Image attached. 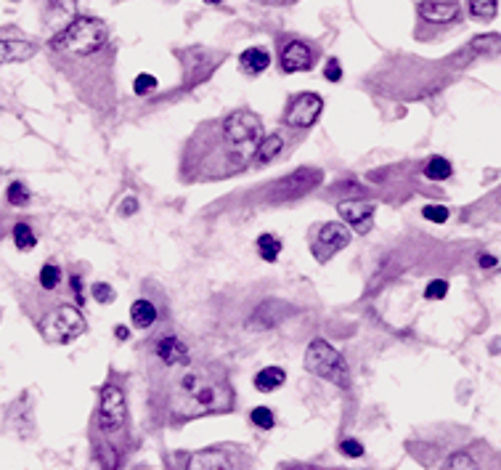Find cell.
<instances>
[{
    "label": "cell",
    "mask_w": 501,
    "mask_h": 470,
    "mask_svg": "<svg viewBox=\"0 0 501 470\" xmlns=\"http://www.w3.org/2000/svg\"><path fill=\"white\" fill-rule=\"evenodd\" d=\"M151 404L167 423H188L207 414H221L234 407V388L225 369L215 362L186 356L175 364L154 362Z\"/></svg>",
    "instance_id": "cell-1"
},
{
    "label": "cell",
    "mask_w": 501,
    "mask_h": 470,
    "mask_svg": "<svg viewBox=\"0 0 501 470\" xmlns=\"http://www.w3.org/2000/svg\"><path fill=\"white\" fill-rule=\"evenodd\" d=\"M262 139L260 117L249 109H236L215 123H201L186 143L181 176L186 181H218L252 163Z\"/></svg>",
    "instance_id": "cell-2"
},
{
    "label": "cell",
    "mask_w": 501,
    "mask_h": 470,
    "mask_svg": "<svg viewBox=\"0 0 501 470\" xmlns=\"http://www.w3.org/2000/svg\"><path fill=\"white\" fill-rule=\"evenodd\" d=\"M106 45V24L93 16H72L69 24L59 30L51 40V48L61 56H72V59H85L99 54Z\"/></svg>",
    "instance_id": "cell-3"
},
{
    "label": "cell",
    "mask_w": 501,
    "mask_h": 470,
    "mask_svg": "<svg viewBox=\"0 0 501 470\" xmlns=\"http://www.w3.org/2000/svg\"><path fill=\"white\" fill-rule=\"evenodd\" d=\"M305 369L321 380H329L340 388H350V369L345 364L337 348H332L326 340H313L305 351Z\"/></svg>",
    "instance_id": "cell-4"
},
{
    "label": "cell",
    "mask_w": 501,
    "mask_h": 470,
    "mask_svg": "<svg viewBox=\"0 0 501 470\" xmlns=\"http://www.w3.org/2000/svg\"><path fill=\"white\" fill-rule=\"evenodd\" d=\"M85 329L88 325L82 319L80 308L75 306H59L40 322V335L48 343H72Z\"/></svg>",
    "instance_id": "cell-5"
},
{
    "label": "cell",
    "mask_w": 501,
    "mask_h": 470,
    "mask_svg": "<svg viewBox=\"0 0 501 470\" xmlns=\"http://www.w3.org/2000/svg\"><path fill=\"white\" fill-rule=\"evenodd\" d=\"M127 423L125 393L117 386H103L99 393V425L106 433H120Z\"/></svg>",
    "instance_id": "cell-6"
},
{
    "label": "cell",
    "mask_w": 501,
    "mask_h": 470,
    "mask_svg": "<svg viewBox=\"0 0 501 470\" xmlns=\"http://www.w3.org/2000/svg\"><path fill=\"white\" fill-rule=\"evenodd\" d=\"M323 181V173L319 167H300L295 173H289L286 178H281L279 184L273 186V200H295V197H302L308 194L310 189Z\"/></svg>",
    "instance_id": "cell-7"
},
{
    "label": "cell",
    "mask_w": 501,
    "mask_h": 470,
    "mask_svg": "<svg viewBox=\"0 0 501 470\" xmlns=\"http://www.w3.org/2000/svg\"><path fill=\"white\" fill-rule=\"evenodd\" d=\"M350 242V231L347 226L342 224H323L316 231V239H313V255L319 263H326L332 255H337L342 247H347Z\"/></svg>",
    "instance_id": "cell-8"
},
{
    "label": "cell",
    "mask_w": 501,
    "mask_h": 470,
    "mask_svg": "<svg viewBox=\"0 0 501 470\" xmlns=\"http://www.w3.org/2000/svg\"><path fill=\"white\" fill-rule=\"evenodd\" d=\"M321 109H323V99L319 93H300L295 96L286 115H284V125H292V128H310V125L319 120Z\"/></svg>",
    "instance_id": "cell-9"
},
{
    "label": "cell",
    "mask_w": 501,
    "mask_h": 470,
    "mask_svg": "<svg viewBox=\"0 0 501 470\" xmlns=\"http://www.w3.org/2000/svg\"><path fill=\"white\" fill-rule=\"evenodd\" d=\"M417 11H419L421 21L435 24V27H451L461 21L459 0H421Z\"/></svg>",
    "instance_id": "cell-10"
},
{
    "label": "cell",
    "mask_w": 501,
    "mask_h": 470,
    "mask_svg": "<svg viewBox=\"0 0 501 470\" xmlns=\"http://www.w3.org/2000/svg\"><path fill=\"white\" fill-rule=\"evenodd\" d=\"M313 51L302 40H292L281 48V69L284 72H305L313 69Z\"/></svg>",
    "instance_id": "cell-11"
},
{
    "label": "cell",
    "mask_w": 501,
    "mask_h": 470,
    "mask_svg": "<svg viewBox=\"0 0 501 470\" xmlns=\"http://www.w3.org/2000/svg\"><path fill=\"white\" fill-rule=\"evenodd\" d=\"M188 468H194V470H223V468H244V465H241L236 457H231L228 451L207 449V451L194 454V457H191V462H188Z\"/></svg>",
    "instance_id": "cell-12"
},
{
    "label": "cell",
    "mask_w": 501,
    "mask_h": 470,
    "mask_svg": "<svg viewBox=\"0 0 501 470\" xmlns=\"http://www.w3.org/2000/svg\"><path fill=\"white\" fill-rule=\"evenodd\" d=\"M340 215L353 226L358 234H366L371 228L374 221V204L369 202H342L340 204Z\"/></svg>",
    "instance_id": "cell-13"
},
{
    "label": "cell",
    "mask_w": 501,
    "mask_h": 470,
    "mask_svg": "<svg viewBox=\"0 0 501 470\" xmlns=\"http://www.w3.org/2000/svg\"><path fill=\"white\" fill-rule=\"evenodd\" d=\"M188 356V348L183 346L181 338H175V335H164L160 340H157V348H154V362H162V364H175V362H181Z\"/></svg>",
    "instance_id": "cell-14"
},
{
    "label": "cell",
    "mask_w": 501,
    "mask_h": 470,
    "mask_svg": "<svg viewBox=\"0 0 501 470\" xmlns=\"http://www.w3.org/2000/svg\"><path fill=\"white\" fill-rule=\"evenodd\" d=\"M38 54V48L29 40H21V38H0V64H11V62H27Z\"/></svg>",
    "instance_id": "cell-15"
},
{
    "label": "cell",
    "mask_w": 501,
    "mask_h": 470,
    "mask_svg": "<svg viewBox=\"0 0 501 470\" xmlns=\"http://www.w3.org/2000/svg\"><path fill=\"white\" fill-rule=\"evenodd\" d=\"M239 64L247 75H262L271 67V54L262 48H247L239 56Z\"/></svg>",
    "instance_id": "cell-16"
},
{
    "label": "cell",
    "mask_w": 501,
    "mask_h": 470,
    "mask_svg": "<svg viewBox=\"0 0 501 470\" xmlns=\"http://www.w3.org/2000/svg\"><path fill=\"white\" fill-rule=\"evenodd\" d=\"M157 308H154V303L151 301H136L133 306H130V322H133V327L138 329H149L154 322H157Z\"/></svg>",
    "instance_id": "cell-17"
},
{
    "label": "cell",
    "mask_w": 501,
    "mask_h": 470,
    "mask_svg": "<svg viewBox=\"0 0 501 470\" xmlns=\"http://www.w3.org/2000/svg\"><path fill=\"white\" fill-rule=\"evenodd\" d=\"M284 380H286V372L281 367H265L255 375V388L260 390V393H271V390L281 388Z\"/></svg>",
    "instance_id": "cell-18"
},
{
    "label": "cell",
    "mask_w": 501,
    "mask_h": 470,
    "mask_svg": "<svg viewBox=\"0 0 501 470\" xmlns=\"http://www.w3.org/2000/svg\"><path fill=\"white\" fill-rule=\"evenodd\" d=\"M281 146H284V141H281V136H262L260 139V143H258V152H255V165H268V163H273L276 157H279V152H281Z\"/></svg>",
    "instance_id": "cell-19"
},
{
    "label": "cell",
    "mask_w": 501,
    "mask_h": 470,
    "mask_svg": "<svg viewBox=\"0 0 501 470\" xmlns=\"http://www.w3.org/2000/svg\"><path fill=\"white\" fill-rule=\"evenodd\" d=\"M424 176L430 181H445V178L454 176V167H451V163L445 157H430L427 165H424Z\"/></svg>",
    "instance_id": "cell-20"
},
{
    "label": "cell",
    "mask_w": 501,
    "mask_h": 470,
    "mask_svg": "<svg viewBox=\"0 0 501 470\" xmlns=\"http://www.w3.org/2000/svg\"><path fill=\"white\" fill-rule=\"evenodd\" d=\"M469 3V16L478 21H491L496 19L499 11V0H467Z\"/></svg>",
    "instance_id": "cell-21"
},
{
    "label": "cell",
    "mask_w": 501,
    "mask_h": 470,
    "mask_svg": "<svg viewBox=\"0 0 501 470\" xmlns=\"http://www.w3.org/2000/svg\"><path fill=\"white\" fill-rule=\"evenodd\" d=\"M258 252H260L262 261L273 263L281 252V239L276 237V234H262L260 239H258Z\"/></svg>",
    "instance_id": "cell-22"
},
{
    "label": "cell",
    "mask_w": 501,
    "mask_h": 470,
    "mask_svg": "<svg viewBox=\"0 0 501 470\" xmlns=\"http://www.w3.org/2000/svg\"><path fill=\"white\" fill-rule=\"evenodd\" d=\"M14 242H16L19 250H32L38 245V237H35V231L27 224H16L14 226Z\"/></svg>",
    "instance_id": "cell-23"
},
{
    "label": "cell",
    "mask_w": 501,
    "mask_h": 470,
    "mask_svg": "<svg viewBox=\"0 0 501 470\" xmlns=\"http://www.w3.org/2000/svg\"><path fill=\"white\" fill-rule=\"evenodd\" d=\"M61 282V271L59 266H53V263H48V266L40 268V287L42 290H56Z\"/></svg>",
    "instance_id": "cell-24"
},
{
    "label": "cell",
    "mask_w": 501,
    "mask_h": 470,
    "mask_svg": "<svg viewBox=\"0 0 501 470\" xmlns=\"http://www.w3.org/2000/svg\"><path fill=\"white\" fill-rule=\"evenodd\" d=\"M5 197H8V202L14 204V207H21V204L29 202V191H27V186L24 184H11Z\"/></svg>",
    "instance_id": "cell-25"
},
{
    "label": "cell",
    "mask_w": 501,
    "mask_h": 470,
    "mask_svg": "<svg viewBox=\"0 0 501 470\" xmlns=\"http://www.w3.org/2000/svg\"><path fill=\"white\" fill-rule=\"evenodd\" d=\"M421 215L427 221H432V224H445L448 221V207H443V204H427L421 210Z\"/></svg>",
    "instance_id": "cell-26"
},
{
    "label": "cell",
    "mask_w": 501,
    "mask_h": 470,
    "mask_svg": "<svg viewBox=\"0 0 501 470\" xmlns=\"http://www.w3.org/2000/svg\"><path fill=\"white\" fill-rule=\"evenodd\" d=\"M51 8L56 11V16H64L69 21L77 11V0H51Z\"/></svg>",
    "instance_id": "cell-27"
},
{
    "label": "cell",
    "mask_w": 501,
    "mask_h": 470,
    "mask_svg": "<svg viewBox=\"0 0 501 470\" xmlns=\"http://www.w3.org/2000/svg\"><path fill=\"white\" fill-rule=\"evenodd\" d=\"M252 423L258 425V428H273V414H271V409L268 407H258L252 409Z\"/></svg>",
    "instance_id": "cell-28"
},
{
    "label": "cell",
    "mask_w": 501,
    "mask_h": 470,
    "mask_svg": "<svg viewBox=\"0 0 501 470\" xmlns=\"http://www.w3.org/2000/svg\"><path fill=\"white\" fill-rule=\"evenodd\" d=\"M133 88H136V93H138V96H146V93L157 91V78H154V75H138Z\"/></svg>",
    "instance_id": "cell-29"
},
{
    "label": "cell",
    "mask_w": 501,
    "mask_h": 470,
    "mask_svg": "<svg viewBox=\"0 0 501 470\" xmlns=\"http://www.w3.org/2000/svg\"><path fill=\"white\" fill-rule=\"evenodd\" d=\"M93 298H96L99 303H112V301H114V287L106 285V282H96V285H93Z\"/></svg>",
    "instance_id": "cell-30"
},
{
    "label": "cell",
    "mask_w": 501,
    "mask_h": 470,
    "mask_svg": "<svg viewBox=\"0 0 501 470\" xmlns=\"http://www.w3.org/2000/svg\"><path fill=\"white\" fill-rule=\"evenodd\" d=\"M445 292H448V282H443V279L430 282L427 290H424V295H427L430 301H443V298H445Z\"/></svg>",
    "instance_id": "cell-31"
},
{
    "label": "cell",
    "mask_w": 501,
    "mask_h": 470,
    "mask_svg": "<svg viewBox=\"0 0 501 470\" xmlns=\"http://www.w3.org/2000/svg\"><path fill=\"white\" fill-rule=\"evenodd\" d=\"M499 35H485V38H478L475 40V51H488V54H496L499 51Z\"/></svg>",
    "instance_id": "cell-32"
},
{
    "label": "cell",
    "mask_w": 501,
    "mask_h": 470,
    "mask_svg": "<svg viewBox=\"0 0 501 470\" xmlns=\"http://www.w3.org/2000/svg\"><path fill=\"white\" fill-rule=\"evenodd\" d=\"M340 449H342V454H347V457H361L363 454L361 441H356V438H345L340 444Z\"/></svg>",
    "instance_id": "cell-33"
},
{
    "label": "cell",
    "mask_w": 501,
    "mask_h": 470,
    "mask_svg": "<svg viewBox=\"0 0 501 470\" xmlns=\"http://www.w3.org/2000/svg\"><path fill=\"white\" fill-rule=\"evenodd\" d=\"M323 75H326V80L340 82V78H342V67H340V62H337V59L326 62V69H323Z\"/></svg>",
    "instance_id": "cell-34"
},
{
    "label": "cell",
    "mask_w": 501,
    "mask_h": 470,
    "mask_svg": "<svg viewBox=\"0 0 501 470\" xmlns=\"http://www.w3.org/2000/svg\"><path fill=\"white\" fill-rule=\"evenodd\" d=\"M475 462L467 457V454H456V457H451L448 460V468H472Z\"/></svg>",
    "instance_id": "cell-35"
},
{
    "label": "cell",
    "mask_w": 501,
    "mask_h": 470,
    "mask_svg": "<svg viewBox=\"0 0 501 470\" xmlns=\"http://www.w3.org/2000/svg\"><path fill=\"white\" fill-rule=\"evenodd\" d=\"M136 207H138V202H136V200H125V204H122V213H125V215H133V213H136Z\"/></svg>",
    "instance_id": "cell-36"
},
{
    "label": "cell",
    "mask_w": 501,
    "mask_h": 470,
    "mask_svg": "<svg viewBox=\"0 0 501 470\" xmlns=\"http://www.w3.org/2000/svg\"><path fill=\"white\" fill-rule=\"evenodd\" d=\"M480 266L482 268H493V266H496V258H493V255H480Z\"/></svg>",
    "instance_id": "cell-37"
},
{
    "label": "cell",
    "mask_w": 501,
    "mask_h": 470,
    "mask_svg": "<svg viewBox=\"0 0 501 470\" xmlns=\"http://www.w3.org/2000/svg\"><path fill=\"white\" fill-rule=\"evenodd\" d=\"M127 335H130V332H127V327H117V329H114V338H117V340H127Z\"/></svg>",
    "instance_id": "cell-38"
},
{
    "label": "cell",
    "mask_w": 501,
    "mask_h": 470,
    "mask_svg": "<svg viewBox=\"0 0 501 470\" xmlns=\"http://www.w3.org/2000/svg\"><path fill=\"white\" fill-rule=\"evenodd\" d=\"M72 287H75V292H77V295L82 292V282H80V277H77V274L72 277Z\"/></svg>",
    "instance_id": "cell-39"
},
{
    "label": "cell",
    "mask_w": 501,
    "mask_h": 470,
    "mask_svg": "<svg viewBox=\"0 0 501 470\" xmlns=\"http://www.w3.org/2000/svg\"><path fill=\"white\" fill-rule=\"evenodd\" d=\"M262 3H273V5H284V3H292V0H262Z\"/></svg>",
    "instance_id": "cell-40"
},
{
    "label": "cell",
    "mask_w": 501,
    "mask_h": 470,
    "mask_svg": "<svg viewBox=\"0 0 501 470\" xmlns=\"http://www.w3.org/2000/svg\"><path fill=\"white\" fill-rule=\"evenodd\" d=\"M207 3H212V5H215V3H221V0H207Z\"/></svg>",
    "instance_id": "cell-41"
}]
</instances>
